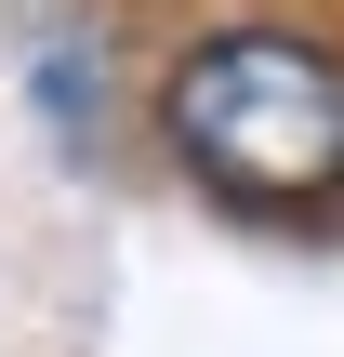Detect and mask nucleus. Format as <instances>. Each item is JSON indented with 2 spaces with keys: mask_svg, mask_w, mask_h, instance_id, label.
Listing matches in <instances>:
<instances>
[{
  "mask_svg": "<svg viewBox=\"0 0 344 357\" xmlns=\"http://www.w3.org/2000/svg\"><path fill=\"white\" fill-rule=\"evenodd\" d=\"M146 119L172 172L239 225H331L344 212V40L318 26H199L159 53Z\"/></svg>",
  "mask_w": 344,
  "mask_h": 357,
  "instance_id": "1",
  "label": "nucleus"
}]
</instances>
